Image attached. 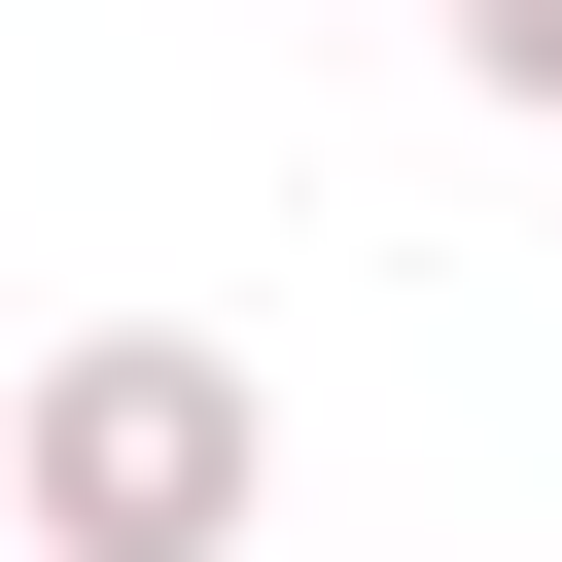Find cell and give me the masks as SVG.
Here are the masks:
<instances>
[{
    "instance_id": "1",
    "label": "cell",
    "mask_w": 562,
    "mask_h": 562,
    "mask_svg": "<svg viewBox=\"0 0 562 562\" xmlns=\"http://www.w3.org/2000/svg\"><path fill=\"white\" fill-rule=\"evenodd\" d=\"M246 492H281V422H246V351H176V316H70V351L0 386V562H246Z\"/></svg>"
},
{
    "instance_id": "2",
    "label": "cell",
    "mask_w": 562,
    "mask_h": 562,
    "mask_svg": "<svg viewBox=\"0 0 562 562\" xmlns=\"http://www.w3.org/2000/svg\"><path fill=\"white\" fill-rule=\"evenodd\" d=\"M422 35H457V70H492V105H562V0H422Z\"/></svg>"
}]
</instances>
